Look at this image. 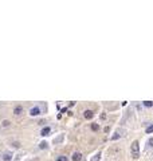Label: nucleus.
<instances>
[{
	"mask_svg": "<svg viewBox=\"0 0 153 161\" xmlns=\"http://www.w3.org/2000/svg\"><path fill=\"white\" fill-rule=\"evenodd\" d=\"M130 149H132V156L134 157V159H137L138 153H140V144H138V141H133Z\"/></svg>",
	"mask_w": 153,
	"mask_h": 161,
	"instance_id": "obj_1",
	"label": "nucleus"
},
{
	"mask_svg": "<svg viewBox=\"0 0 153 161\" xmlns=\"http://www.w3.org/2000/svg\"><path fill=\"white\" fill-rule=\"evenodd\" d=\"M30 114L32 117H35V116H39L40 114V107L39 106H34V107H31V110H30Z\"/></svg>",
	"mask_w": 153,
	"mask_h": 161,
	"instance_id": "obj_2",
	"label": "nucleus"
},
{
	"mask_svg": "<svg viewBox=\"0 0 153 161\" xmlns=\"http://www.w3.org/2000/svg\"><path fill=\"white\" fill-rule=\"evenodd\" d=\"M83 117H85L86 120H91L93 117H94V111H93V110H85Z\"/></svg>",
	"mask_w": 153,
	"mask_h": 161,
	"instance_id": "obj_3",
	"label": "nucleus"
},
{
	"mask_svg": "<svg viewBox=\"0 0 153 161\" xmlns=\"http://www.w3.org/2000/svg\"><path fill=\"white\" fill-rule=\"evenodd\" d=\"M50 132H51V128H50V126H44V128L40 130V136L46 137V136H49V134H50Z\"/></svg>",
	"mask_w": 153,
	"mask_h": 161,
	"instance_id": "obj_4",
	"label": "nucleus"
},
{
	"mask_svg": "<svg viewBox=\"0 0 153 161\" xmlns=\"http://www.w3.org/2000/svg\"><path fill=\"white\" fill-rule=\"evenodd\" d=\"M73 161H81L82 160V154L79 153V152H75V153H73Z\"/></svg>",
	"mask_w": 153,
	"mask_h": 161,
	"instance_id": "obj_5",
	"label": "nucleus"
},
{
	"mask_svg": "<svg viewBox=\"0 0 153 161\" xmlns=\"http://www.w3.org/2000/svg\"><path fill=\"white\" fill-rule=\"evenodd\" d=\"M3 160L4 161H11L12 160V153H11V152H5V153L3 154Z\"/></svg>",
	"mask_w": 153,
	"mask_h": 161,
	"instance_id": "obj_6",
	"label": "nucleus"
},
{
	"mask_svg": "<svg viewBox=\"0 0 153 161\" xmlns=\"http://www.w3.org/2000/svg\"><path fill=\"white\" fill-rule=\"evenodd\" d=\"M22 111H23V107H22L20 105L15 106V109H13V113H15L16 116H19V114H22Z\"/></svg>",
	"mask_w": 153,
	"mask_h": 161,
	"instance_id": "obj_7",
	"label": "nucleus"
},
{
	"mask_svg": "<svg viewBox=\"0 0 153 161\" xmlns=\"http://www.w3.org/2000/svg\"><path fill=\"white\" fill-rule=\"evenodd\" d=\"M144 106H145V107H152V106H153V102H152V101H144Z\"/></svg>",
	"mask_w": 153,
	"mask_h": 161,
	"instance_id": "obj_8",
	"label": "nucleus"
},
{
	"mask_svg": "<svg viewBox=\"0 0 153 161\" xmlns=\"http://www.w3.org/2000/svg\"><path fill=\"white\" fill-rule=\"evenodd\" d=\"M151 133H153V123L146 128V134H151Z\"/></svg>",
	"mask_w": 153,
	"mask_h": 161,
	"instance_id": "obj_9",
	"label": "nucleus"
},
{
	"mask_svg": "<svg viewBox=\"0 0 153 161\" xmlns=\"http://www.w3.org/2000/svg\"><path fill=\"white\" fill-rule=\"evenodd\" d=\"M91 129L94 132H97L98 129H100V125H98V123H91Z\"/></svg>",
	"mask_w": 153,
	"mask_h": 161,
	"instance_id": "obj_10",
	"label": "nucleus"
},
{
	"mask_svg": "<svg viewBox=\"0 0 153 161\" xmlns=\"http://www.w3.org/2000/svg\"><path fill=\"white\" fill-rule=\"evenodd\" d=\"M39 148H40V149H46L47 148V142H46V141H42L40 145H39Z\"/></svg>",
	"mask_w": 153,
	"mask_h": 161,
	"instance_id": "obj_11",
	"label": "nucleus"
},
{
	"mask_svg": "<svg viewBox=\"0 0 153 161\" xmlns=\"http://www.w3.org/2000/svg\"><path fill=\"white\" fill-rule=\"evenodd\" d=\"M56 161H67V157L66 156H59L58 159H56Z\"/></svg>",
	"mask_w": 153,
	"mask_h": 161,
	"instance_id": "obj_12",
	"label": "nucleus"
},
{
	"mask_svg": "<svg viewBox=\"0 0 153 161\" xmlns=\"http://www.w3.org/2000/svg\"><path fill=\"white\" fill-rule=\"evenodd\" d=\"M120 137H121L120 134H118V133H115L114 136H112V140H113V141H115V140H118V138H120Z\"/></svg>",
	"mask_w": 153,
	"mask_h": 161,
	"instance_id": "obj_13",
	"label": "nucleus"
},
{
	"mask_svg": "<svg viewBox=\"0 0 153 161\" xmlns=\"http://www.w3.org/2000/svg\"><path fill=\"white\" fill-rule=\"evenodd\" d=\"M100 159H101V153H98L97 156H95V157H94V159H93L91 161H98V160H100Z\"/></svg>",
	"mask_w": 153,
	"mask_h": 161,
	"instance_id": "obj_14",
	"label": "nucleus"
},
{
	"mask_svg": "<svg viewBox=\"0 0 153 161\" xmlns=\"http://www.w3.org/2000/svg\"><path fill=\"white\" fill-rule=\"evenodd\" d=\"M12 146L13 148H19V142H12Z\"/></svg>",
	"mask_w": 153,
	"mask_h": 161,
	"instance_id": "obj_15",
	"label": "nucleus"
},
{
	"mask_svg": "<svg viewBox=\"0 0 153 161\" xmlns=\"http://www.w3.org/2000/svg\"><path fill=\"white\" fill-rule=\"evenodd\" d=\"M149 146H151V148H153V138L149 140Z\"/></svg>",
	"mask_w": 153,
	"mask_h": 161,
	"instance_id": "obj_16",
	"label": "nucleus"
},
{
	"mask_svg": "<svg viewBox=\"0 0 153 161\" xmlns=\"http://www.w3.org/2000/svg\"><path fill=\"white\" fill-rule=\"evenodd\" d=\"M3 125H4V126H8V125H10V121H4V122H3Z\"/></svg>",
	"mask_w": 153,
	"mask_h": 161,
	"instance_id": "obj_17",
	"label": "nucleus"
}]
</instances>
